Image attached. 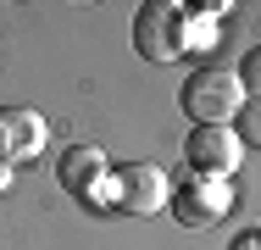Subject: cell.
<instances>
[{"label": "cell", "instance_id": "obj_1", "mask_svg": "<svg viewBox=\"0 0 261 250\" xmlns=\"http://www.w3.org/2000/svg\"><path fill=\"white\" fill-rule=\"evenodd\" d=\"M178 106H184V117H189L195 128H200V122H233V117H239V106H245L239 72H233V67H222V61L195 67V72L184 78V89H178Z\"/></svg>", "mask_w": 261, "mask_h": 250}, {"label": "cell", "instance_id": "obj_2", "mask_svg": "<svg viewBox=\"0 0 261 250\" xmlns=\"http://www.w3.org/2000/svg\"><path fill=\"white\" fill-rule=\"evenodd\" d=\"M134 50L145 56V61H178V56H189V6H178V0H145L139 11H134Z\"/></svg>", "mask_w": 261, "mask_h": 250}, {"label": "cell", "instance_id": "obj_3", "mask_svg": "<svg viewBox=\"0 0 261 250\" xmlns=\"http://www.w3.org/2000/svg\"><path fill=\"white\" fill-rule=\"evenodd\" d=\"M233 178H206V172H184L178 184H172V200H167V211L184 222V228H217L228 211H233Z\"/></svg>", "mask_w": 261, "mask_h": 250}, {"label": "cell", "instance_id": "obj_4", "mask_svg": "<svg viewBox=\"0 0 261 250\" xmlns=\"http://www.w3.org/2000/svg\"><path fill=\"white\" fill-rule=\"evenodd\" d=\"M239 156H245V145L233 139V122H200V128H189V139H184L189 172H206V178H233Z\"/></svg>", "mask_w": 261, "mask_h": 250}, {"label": "cell", "instance_id": "obj_5", "mask_svg": "<svg viewBox=\"0 0 261 250\" xmlns=\"http://www.w3.org/2000/svg\"><path fill=\"white\" fill-rule=\"evenodd\" d=\"M172 200V178L161 172L156 161H128L117 167V211H134V217H156Z\"/></svg>", "mask_w": 261, "mask_h": 250}, {"label": "cell", "instance_id": "obj_6", "mask_svg": "<svg viewBox=\"0 0 261 250\" xmlns=\"http://www.w3.org/2000/svg\"><path fill=\"white\" fill-rule=\"evenodd\" d=\"M50 139V122L34 106H0V167H22L34 161Z\"/></svg>", "mask_w": 261, "mask_h": 250}, {"label": "cell", "instance_id": "obj_7", "mask_svg": "<svg viewBox=\"0 0 261 250\" xmlns=\"http://www.w3.org/2000/svg\"><path fill=\"white\" fill-rule=\"evenodd\" d=\"M106 178H111V161H106L100 145H67L61 161H56V184L72 200H84V206L95 200V189H100Z\"/></svg>", "mask_w": 261, "mask_h": 250}, {"label": "cell", "instance_id": "obj_8", "mask_svg": "<svg viewBox=\"0 0 261 250\" xmlns=\"http://www.w3.org/2000/svg\"><path fill=\"white\" fill-rule=\"evenodd\" d=\"M233 139L245 150H261V100H245L239 117H233Z\"/></svg>", "mask_w": 261, "mask_h": 250}, {"label": "cell", "instance_id": "obj_9", "mask_svg": "<svg viewBox=\"0 0 261 250\" xmlns=\"http://www.w3.org/2000/svg\"><path fill=\"white\" fill-rule=\"evenodd\" d=\"M233 72H239V89H245V100H261V45L250 50V56L233 67Z\"/></svg>", "mask_w": 261, "mask_h": 250}, {"label": "cell", "instance_id": "obj_10", "mask_svg": "<svg viewBox=\"0 0 261 250\" xmlns=\"http://www.w3.org/2000/svg\"><path fill=\"white\" fill-rule=\"evenodd\" d=\"M228 250H261V234H256V228H250V234H233Z\"/></svg>", "mask_w": 261, "mask_h": 250}, {"label": "cell", "instance_id": "obj_11", "mask_svg": "<svg viewBox=\"0 0 261 250\" xmlns=\"http://www.w3.org/2000/svg\"><path fill=\"white\" fill-rule=\"evenodd\" d=\"M256 234H261V228H256Z\"/></svg>", "mask_w": 261, "mask_h": 250}]
</instances>
